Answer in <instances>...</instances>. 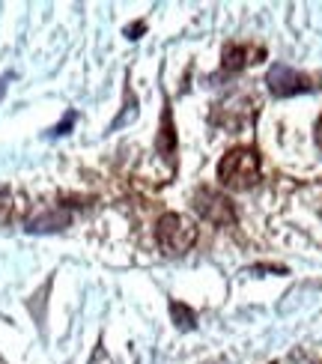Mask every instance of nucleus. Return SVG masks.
Masks as SVG:
<instances>
[{"label":"nucleus","instance_id":"1","mask_svg":"<svg viewBox=\"0 0 322 364\" xmlns=\"http://www.w3.org/2000/svg\"><path fill=\"white\" fill-rule=\"evenodd\" d=\"M218 179L230 191H245L257 186L259 179V156L254 146H236L221 159L218 164Z\"/></svg>","mask_w":322,"mask_h":364},{"label":"nucleus","instance_id":"2","mask_svg":"<svg viewBox=\"0 0 322 364\" xmlns=\"http://www.w3.org/2000/svg\"><path fill=\"white\" fill-rule=\"evenodd\" d=\"M156 239L164 254H186L194 242H197V227L194 221H188L186 215L179 212H167V215L159 218V227H156Z\"/></svg>","mask_w":322,"mask_h":364},{"label":"nucleus","instance_id":"3","mask_svg":"<svg viewBox=\"0 0 322 364\" xmlns=\"http://www.w3.org/2000/svg\"><path fill=\"white\" fill-rule=\"evenodd\" d=\"M194 209L200 212V215L215 224V227H230L236 224V212H233V203H230V197H224L221 191H212V188H200L194 194Z\"/></svg>","mask_w":322,"mask_h":364},{"label":"nucleus","instance_id":"4","mask_svg":"<svg viewBox=\"0 0 322 364\" xmlns=\"http://www.w3.org/2000/svg\"><path fill=\"white\" fill-rule=\"evenodd\" d=\"M266 84L272 90V96H278V99H289V96H299V93L313 90L308 75L296 72L293 66H286V63H274L269 69V75H266Z\"/></svg>","mask_w":322,"mask_h":364},{"label":"nucleus","instance_id":"5","mask_svg":"<svg viewBox=\"0 0 322 364\" xmlns=\"http://www.w3.org/2000/svg\"><path fill=\"white\" fill-rule=\"evenodd\" d=\"M263 48H254V45H230L224 51V72H242L245 66L257 63L254 57H263Z\"/></svg>","mask_w":322,"mask_h":364},{"label":"nucleus","instance_id":"6","mask_svg":"<svg viewBox=\"0 0 322 364\" xmlns=\"http://www.w3.org/2000/svg\"><path fill=\"white\" fill-rule=\"evenodd\" d=\"M171 314H173V320H176L179 328H194V311L188 305H179V301H173Z\"/></svg>","mask_w":322,"mask_h":364},{"label":"nucleus","instance_id":"7","mask_svg":"<svg viewBox=\"0 0 322 364\" xmlns=\"http://www.w3.org/2000/svg\"><path fill=\"white\" fill-rule=\"evenodd\" d=\"M90 364H114V361H111V355L104 353V346H96V353H93V358H90Z\"/></svg>","mask_w":322,"mask_h":364},{"label":"nucleus","instance_id":"8","mask_svg":"<svg viewBox=\"0 0 322 364\" xmlns=\"http://www.w3.org/2000/svg\"><path fill=\"white\" fill-rule=\"evenodd\" d=\"M72 123H75V114H69V117H66V119H63V123H60V126H57V129H54V134H66V132H69V126H72Z\"/></svg>","mask_w":322,"mask_h":364},{"label":"nucleus","instance_id":"9","mask_svg":"<svg viewBox=\"0 0 322 364\" xmlns=\"http://www.w3.org/2000/svg\"><path fill=\"white\" fill-rule=\"evenodd\" d=\"M6 81H9V75H4V78H0V96H4V90H6Z\"/></svg>","mask_w":322,"mask_h":364},{"label":"nucleus","instance_id":"10","mask_svg":"<svg viewBox=\"0 0 322 364\" xmlns=\"http://www.w3.org/2000/svg\"><path fill=\"white\" fill-rule=\"evenodd\" d=\"M316 141H319V146H322V119H319V126H316Z\"/></svg>","mask_w":322,"mask_h":364},{"label":"nucleus","instance_id":"11","mask_svg":"<svg viewBox=\"0 0 322 364\" xmlns=\"http://www.w3.org/2000/svg\"><path fill=\"white\" fill-rule=\"evenodd\" d=\"M0 364H4V358H0Z\"/></svg>","mask_w":322,"mask_h":364}]
</instances>
